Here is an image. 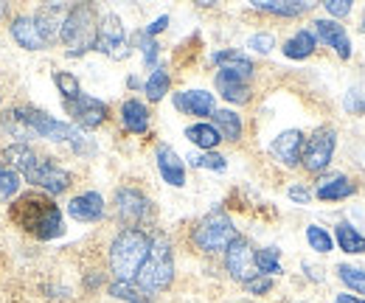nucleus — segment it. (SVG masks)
Masks as SVG:
<instances>
[{"mask_svg": "<svg viewBox=\"0 0 365 303\" xmlns=\"http://www.w3.org/2000/svg\"><path fill=\"white\" fill-rule=\"evenodd\" d=\"M9 219L29 236L40 239V242H51L56 236H62L65 225H62V211L59 205L37 191H29L23 197H17L9 205Z\"/></svg>", "mask_w": 365, "mask_h": 303, "instance_id": "f257e3e1", "label": "nucleus"}, {"mask_svg": "<svg viewBox=\"0 0 365 303\" xmlns=\"http://www.w3.org/2000/svg\"><path fill=\"white\" fill-rule=\"evenodd\" d=\"M149 247H152V239L143 230H138V227L121 230L110 245V269L115 272V278L118 281L135 278L149 256Z\"/></svg>", "mask_w": 365, "mask_h": 303, "instance_id": "f03ea898", "label": "nucleus"}, {"mask_svg": "<svg viewBox=\"0 0 365 303\" xmlns=\"http://www.w3.org/2000/svg\"><path fill=\"white\" fill-rule=\"evenodd\" d=\"M175 278V259H172V245L163 233H155L152 236V247H149V256L143 261L140 272L135 275L138 289L143 295H155V292H163Z\"/></svg>", "mask_w": 365, "mask_h": 303, "instance_id": "7ed1b4c3", "label": "nucleus"}, {"mask_svg": "<svg viewBox=\"0 0 365 303\" xmlns=\"http://www.w3.org/2000/svg\"><path fill=\"white\" fill-rule=\"evenodd\" d=\"M96 34H98V17H96L93 6L79 3V6L68 9V17H65V26H62L59 37L71 48V56L96 48Z\"/></svg>", "mask_w": 365, "mask_h": 303, "instance_id": "20e7f679", "label": "nucleus"}, {"mask_svg": "<svg viewBox=\"0 0 365 303\" xmlns=\"http://www.w3.org/2000/svg\"><path fill=\"white\" fill-rule=\"evenodd\" d=\"M236 239V227L222 211H211L205 219H200V225L194 227V245L202 253H220L228 250V245Z\"/></svg>", "mask_w": 365, "mask_h": 303, "instance_id": "39448f33", "label": "nucleus"}, {"mask_svg": "<svg viewBox=\"0 0 365 303\" xmlns=\"http://www.w3.org/2000/svg\"><path fill=\"white\" fill-rule=\"evenodd\" d=\"M334 146H337V135L331 127H320L309 135V140L304 143V169L307 172H323L329 163H331V155H334Z\"/></svg>", "mask_w": 365, "mask_h": 303, "instance_id": "423d86ee", "label": "nucleus"}, {"mask_svg": "<svg viewBox=\"0 0 365 303\" xmlns=\"http://www.w3.org/2000/svg\"><path fill=\"white\" fill-rule=\"evenodd\" d=\"M96 48H98L101 53H107L110 59H124V56L130 53L127 31H124V23L118 20V14H104V17L98 20Z\"/></svg>", "mask_w": 365, "mask_h": 303, "instance_id": "0eeeda50", "label": "nucleus"}, {"mask_svg": "<svg viewBox=\"0 0 365 303\" xmlns=\"http://www.w3.org/2000/svg\"><path fill=\"white\" fill-rule=\"evenodd\" d=\"M23 174H26L29 183L46 188V191H51V194H62V191L71 185V174L65 172L62 166H56L53 160L40 158V155H37V160H34Z\"/></svg>", "mask_w": 365, "mask_h": 303, "instance_id": "6e6552de", "label": "nucleus"}, {"mask_svg": "<svg viewBox=\"0 0 365 303\" xmlns=\"http://www.w3.org/2000/svg\"><path fill=\"white\" fill-rule=\"evenodd\" d=\"M115 211H118L124 225L138 227V225H143L146 219L152 217V202L138 188H121L115 194Z\"/></svg>", "mask_w": 365, "mask_h": 303, "instance_id": "1a4fd4ad", "label": "nucleus"}, {"mask_svg": "<svg viewBox=\"0 0 365 303\" xmlns=\"http://www.w3.org/2000/svg\"><path fill=\"white\" fill-rule=\"evenodd\" d=\"M225 267H228V272L236 278V281H242V284H247L250 278H256L259 272H256V253L250 250V245H247V239H233L228 245V250H225Z\"/></svg>", "mask_w": 365, "mask_h": 303, "instance_id": "9d476101", "label": "nucleus"}, {"mask_svg": "<svg viewBox=\"0 0 365 303\" xmlns=\"http://www.w3.org/2000/svg\"><path fill=\"white\" fill-rule=\"evenodd\" d=\"M68 104V113L76 118V124H82L85 130H93V127H98L104 118H107V104L104 101H98V98H91V96H79V98H73V101H65Z\"/></svg>", "mask_w": 365, "mask_h": 303, "instance_id": "9b49d317", "label": "nucleus"}, {"mask_svg": "<svg viewBox=\"0 0 365 303\" xmlns=\"http://www.w3.org/2000/svg\"><path fill=\"white\" fill-rule=\"evenodd\" d=\"M273 155L284 166H298V160L304 155V135L298 130L281 132L273 140Z\"/></svg>", "mask_w": 365, "mask_h": 303, "instance_id": "f8f14e48", "label": "nucleus"}, {"mask_svg": "<svg viewBox=\"0 0 365 303\" xmlns=\"http://www.w3.org/2000/svg\"><path fill=\"white\" fill-rule=\"evenodd\" d=\"M65 17H68V9H65V6H59V3H53V6H43V9L34 14V23H37V29H40V34H43L46 45L53 43V37H56V34H62Z\"/></svg>", "mask_w": 365, "mask_h": 303, "instance_id": "ddd939ff", "label": "nucleus"}, {"mask_svg": "<svg viewBox=\"0 0 365 303\" xmlns=\"http://www.w3.org/2000/svg\"><path fill=\"white\" fill-rule=\"evenodd\" d=\"M158 169H160L163 180L169 185H178L180 188L182 183H185V166H182V160L178 158V152L172 146H166V143L158 146Z\"/></svg>", "mask_w": 365, "mask_h": 303, "instance_id": "4468645a", "label": "nucleus"}, {"mask_svg": "<svg viewBox=\"0 0 365 303\" xmlns=\"http://www.w3.org/2000/svg\"><path fill=\"white\" fill-rule=\"evenodd\" d=\"M315 29H318L320 40H323L326 45H331V48L340 53V59H349V56H351L349 34H346V29H343L340 23H334V20H318Z\"/></svg>", "mask_w": 365, "mask_h": 303, "instance_id": "2eb2a0df", "label": "nucleus"}, {"mask_svg": "<svg viewBox=\"0 0 365 303\" xmlns=\"http://www.w3.org/2000/svg\"><path fill=\"white\" fill-rule=\"evenodd\" d=\"M68 211H71V217L79 219V222H96V219H101V214H104V200H101V194L88 191V194L73 197L71 205H68Z\"/></svg>", "mask_w": 365, "mask_h": 303, "instance_id": "dca6fc26", "label": "nucleus"}, {"mask_svg": "<svg viewBox=\"0 0 365 303\" xmlns=\"http://www.w3.org/2000/svg\"><path fill=\"white\" fill-rule=\"evenodd\" d=\"M11 37L23 45L26 51H40V48H46V40H43V34H40L34 17H26V14L14 17V23H11Z\"/></svg>", "mask_w": 365, "mask_h": 303, "instance_id": "f3484780", "label": "nucleus"}, {"mask_svg": "<svg viewBox=\"0 0 365 303\" xmlns=\"http://www.w3.org/2000/svg\"><path fill=\"white\" fill-rule=\"evenodd\" d=\"M175 104L191 115H214V96L205 90H185L175 98Z\"/></svg>", "mask_w": 365, "mask_h": 303, "instance_id": "a211bd4d", "label": "nucleus"}, {"mask_svg": "<svg viewBox=\"0 0 365 303\" xmlns=\"http://www.w3.org/2000/svg\"><path fill=\"white\" fill-rule=\"evenodd\" d=\"M217 90L222 93V98H228L233 104H245L250 98V87L242 76L230 73V71H220L217 73Z\"/></svg>", "mask_w": 365, "mask_h": 303, "instance_id": "6ab92c4d", "label": "nucleus"}, {"mask_svg": "<svg viewBox=\"0 0 365 303\" xmlns=\"http://www.w3.org/2000/svg\"><path fill=\"white\" fill-rule=\"evenodd\" d=\"M253 6L259 11L278 14V17H295V14H304L312 9V3H304V0H256Z\"/></svg>", "mask_w": 365, "mask_h": 303, "instance_id": "aec40b11", "label": "nucleus"}, {"mask_svg": "<svg viewBox=\"0 0 365 303\" xmlns=\"http://www.w3.org/2000/svg\"><path fill=\"white\" fill-rule=\"evenodd\" d=\"M121 121H124V127L130 132L143 135V132L149 130V110H146L140 101L130 98V101L121 107Z\"/></svg>", "mask_w": 365, "mask_h": 303, "instance_id": "412c9836", "label": "nucleus"}, {"mask_svg": "<svg viewBox=\"0 0 365 303\" xmlns=\"http://www.w3.org/2000/svg\"><path fill=\"white\" fill-rule=\"evenodd\" d=\"M214 62L222 65V71H230V73L242 76L245 82H247L250 73H253V62H250L247 56H242L239 51H220V53H214Z\"/></svg>", "mask_w": 365, "mask_h": 303, "instance_id": "4be33fe9", "label": "nucleus"}, {"mask_svg": "<svg viewBox=\"0 0 365 303\" xmlns=\"http://www.w3.org/2000/svg\"><path fill=\"white\" fill-rule=\"evenodd\" d=\"M315 45H318L315 34L304 29V31H298L295 37H289V40L284 43V56H289V59H307V56L315 51Z\"/></svg>", "mask_w": 365, "mask_h": 303, "instance_id": "5701e85b", "label": "nucleus"}, {"mask_svg": "<svg viewBox=\"0 0 365 303\" xmlns=\"http://www.w3.org/2000/svg\"><path fill=\"white\" fill-rule=\"evenodd\" d=\"M337 245H340L343 253H365V236L357 233L349 222L337 225Z\"/></svg>", "mask_w": 365, "mask_h": 303, "instance_id": "b1692460", "label": "nucleus"}, {"mask_svg": "<svg viewBox=\"0 0 365 303\" xmlns=\"http://www.w3.org/2000/svg\"><path fill=\"white\" fill-rule=\"evenodd\" d=\"M357 191V185L346 177H334V180H326L323 185L318 188V197L320 200H346Z\"/></svg>", "mask_w": 365, "mask_h": 303, "instance_id": "393cba45", "label": "nucleus"}, {"mask_svg": "<svg viewBox=\"0 0 365 303\" xmlns=\"http://www.w3.org/2000/svg\"><path fill=\"white\" fill-rule=\"evenodd\" d=\"M3 127H6V132H9L11 138H20V140L34 138V130H31V124H29V118H26L23 110H11V113H6Z\"/></svg>", "mask_w": 365, "mask_h": 303, "instance_id": "a878e982", "label": "nucleus"}, {"mask_svg": "<svg viewBox=\"0 0 365 303\" xmlns=\"http://www.w3.org/2000/svg\"><path fill=\"white\" fill-rule=\"evenodd\" d=\"M214 121H217V132L225 138V140H239L242 135V118L230 110H217L214 113Z\"/></svg>", "mask_w": 365, "mask_h": 303, "instance_id": "bb28decb", "label": "nucleus"}, {"mask_svg": "<svg viewBox=\"0 0 365 303\" xmlns=\"http://www.w3.org/2000/svg\"><path fill=\"white\" fill-rule=\"evenodd\" d=\"M185 138L191 143H197L200 149H214L220 143V132H217V127H211V124H194V127H188Z\"/></svg>", "mask_w": 365, "mask_h": 303, "instance_id": "cd10ccee", "label": "nucleus"}, {"mask_svg": "<svg viewBox=\"0 0 365 303\" xmlns=\"http://www.w3.org/2000/svg\"><path fill=\"white\" fill-rule=\"evenodd\" d=\"M3 158H6L14 169H20V172H26V169L37 160V155H34L29 146H23V143H20V146H9V149L3 152Z\"/></svg>", "mask_w": 365, "mask_h": 303, "instance_id": "c85d7f7f", "label": "nucleus"}, {"mask_svg": "<svg viewBox=\"0 0 365 303\" xmlns=\"http://www.w3.org/2000/svg\"><path fill=\"white\" fill-rule=\"evenodd\" d=\"M166 90H169V73L166 71H152V76L146 82V96L152 101H160L166 96Z\"/></svg>", "mask_w": 365, "mask_h": 303, "instance_id": "c756f323", "label": "nucleus"}, {"mask_svg": "<svg viewBox=\"0 0 365 303\" xmlns=\"http://www.w3.org/2000/svg\"><path fill=\"white\" fill-rule=\"evenodd\" d=\"M307 242H309V247L318 250V253H329V250H331V236H329V230H323L320 225H309V227H307Z\"/></svg>", "mask_w": 365, "mask_h": 303, "instance_id": "7c9ffc66", "label": "nucleus"}, {"mask_svg": "<svg viewBox=\"0 0 365 303\" xmlns=\"http://www.w3.org/2000/svg\"><path fill=\"white\" fill-rule=\"evenodd\" d=\"M110 295H115V298L130 301V303H149L146 298H143V292L135 289L130 281H115V284H110Z\"/></svg>", "mask_w": 365, "mask_h": 303, "instance_id": "2f4dec72", "label": "nucleus"}, {"mask_svg": "<svg viewBox=\"0 0 365 303\" xmlns=\"http://www.w3.org/2000/svg\"><path fill=\"white\" fill-rule=\"evenodd\" d=\"M256 269L264 275V272H281V264H278V250L275 247H264L256 253Z\"/></svg>", "mask_w": 365, "mask_h": 303, "instance_id": "473e14b6", "label": "nucleus"}, {"mask_svg": "<svg viewBox=\"0 0 365 303\" xmlns=\"http://www.w3.org/2000/svg\"><path fill=\"white\" fill-rule=\"evenodd\" d=\"M53 82H56V87H59V93L65 96V101H73V98H79V96H82L76 76H71V73H56V76H53Z\"/></svg>", "mask_w": 365, "mask_h": 303, "instance_id": "72a5a7b5", "label": "nucleus"}, {"mask_svg": "<svg viewBox=\"0 0 365 303\" xmlns=\"http://www.w3.org/2000/svg\"><path fill=\"white\" fill-rule=\"evenodd\" d=\"M340 278L354 289V292H360L365 295V269H357V267H349V264H343L340 267Z\"/></svg>", "mask_w": 365, "mask_h": 303, "instance_id": "f704fd0d", "label": "nucleus"}, {"mask_svg": "<svg viewBox=\"0 0 365 303\" xmlns=\"http://www.w3.org/2000/svg\"><path fill=\"white\" fill-rule=\"evenodd\" d=\"M20 180H17V172L9 169V166H0V202H6L14 191H17Z\"/></svg>", "mask_w": 365, "mask_h": 303, "instance_id": "c9c22d12", "label": "nucleus"}, {"mask_svg": "<svg viewBox=\"0 0 365 303\" xmlns=\"http://www.w3.org/2000/svg\"><path fill=\"white\" fill-rule=\"evenodd\" d=\"M191 163H194L197 169H214V172H222V169H225V158H222V155H214V152H208V155H194Z\"/></svg>", "mask_w": 365, "mask_h": 303, "instance_id": "e433bc0d", "label": "nucleus"}, {"mask_svg": "<svg viewBox=\"0 0 365 303\" xmlns=\"http://www.w3.org/2000/svg\"><path fill=\"white\" fill-rule=\"evenodd\" d=\"M245 287H247V292H253V295H264V292L273 287V281L264 278V275H256V278H250Z\"/></svg>", "mask_w": 365, "mask_h": 303, "instance_id": "4c0bfd02", "label": "nucleus"}, {"mask_svg": "<svg viewBox=\"0 0 365 303\" xmlns=\"http://www.w3.org/2000/svg\"><path fill=\"white\" fill-rule=\"evenodd\" d=\"M250 48L259 53H270L273 51V34H253L250 37Z\"/></svg>", "mask_w": 365, "mask_h": 303, "instance_id": "58836bf2", "label": "nucleus"}, {"mask_svg": "<svg viewBox=\"0 0 365 303\" xmlns=\"http://www.w3.org/2000/svg\"><path fill=\"white\" fill-rule=\"evenodd\" d=\"M326 6V11L331 14V17H346L349 11H351V3L349 0H329V3H323Z\"/></svg>", "mask_w": 365, "mask_h": 303, "instance_id": "ea45409f", "label": "nucleus"}, {"mask_svg": "<svg viewBox=\"0 0 365 303\" xmlns=\"http://www.w3.org/2000/svg\"><path fill=\"white\" fill-rule=\"evenodd\" d=\"M289 200H295V202H309L312 194H309V188H304V185H292V188H289Z\"/></svg>", "mask_w": 365, "mask_h": 303, "instance_id": "a19ab883", "label": "nucleus"}, {"mask_svg": "<svg viewBox=\"0 0 365 303\" xmlns=\"http://www.w3.org/2000/svg\"><path fill=\"white\" fill-rule=\"evenodd\" d=\"M166 26H169V17H158V20H155V23H152V26H149V29H146L143 34H146V37H152V34H158V31H163Z\"/></svg>", "mask_w": 365, "mask_h": 303, "instance_id": "79ce46f5", "label": "nucleus"}, {"mask_svg": "<svg viewBox=\"0 0 365 303\" xmlns=\"http://www.w3.org/2000/svg\"><path fill=\"white\" fill-rule=\"evenodd\" d=\"M337 303H357L351 295H337Z\"/></svg>", "mask_w": 365, "mask_h": 303, "instance_id": "37998d69", "label": "nucleus"}, {"mask_svg": "<svg viewBox=\"0 0 365 303\" xmlns=\"http://www.w3.org/2000/svg\"><path fill=\"white\" fill-rule=\"evenodd\" d=\"M0 14H3V6H0Z\"/></svg>", "mask_w": 365, "mask_h": 303, "instance_id": "c03bdc74", "label": "nucleus"}, {"mask_svg": "<svg viewBox=\"0 0 365 303\" xmlns=\"http://www.w3.org/2000/svg\"><path fill=\"white\" fill-rule=\"evenodd\" d=\"M363 31H365V20H363Z\"/></svg>", "mask_w": 365, "mask_h": 303, "instance_id": "a18cd8bd", "label": "nucleus"}, {"mask_svg": "<svg viewBox=\"0 0 365 303\" xmlns=\"http://www.w3.org/2000/svg\"><path fill=\"white\" fill-rule=\"evenodd\" d=\"M357 303H365V301H357Z\"/></svg>", "mask_w": 365, "mask_h": 303, "instance_id": "49530a36", "label": "nucleus"}]
</instances>
